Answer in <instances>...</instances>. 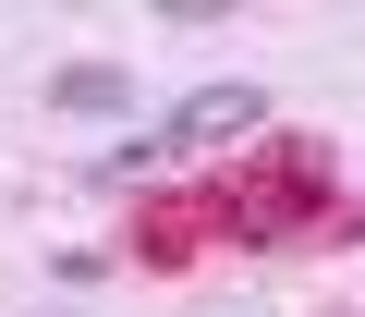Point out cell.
Masks as SVG:
<instances>
[{
    "mask_svg": "<svg viewBox=\"0 0 365 317\" xmlns=\"http://www.w3.org/2000/svg\"><path fill=\"white\" fill-rule=\"evenodd\" d=\"M49 98H61V110H110V122H122V110H134V74H122V61H61V74H49Z\"/></svg>",
    "mask_w": 365,
    "mask_h": 317,
    "instance_id": "cell-2",
    "label": "cell"
},
{
    "mask_svg": "<svg viewBox=\"0 0 365 317\" xmlns=\"http://www.w3.org/2000/svg\"><path fill=\"white\" fill-rule=\"evenodd\" d=\"M256 122H268L256 86H207V98H182V110L158 122V146H232V134H256Z\"/></svg>",
    "mask_w": 365,
    "mask_h": 317,
    "instance_id": "cell-1",
    "label": "cell"
}]
</instances>
